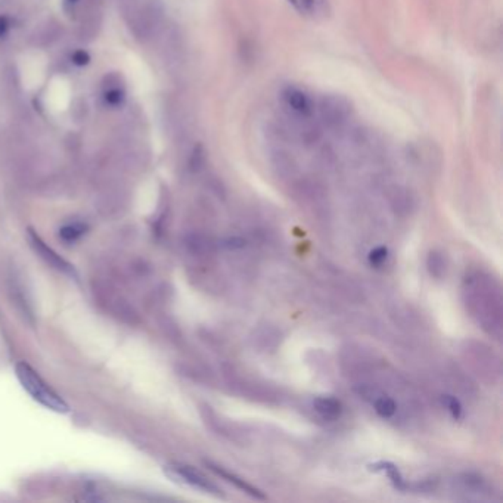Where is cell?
I'll return each mask as SVG.
<instances>
[{
    "mask_svg": "<svg viewBox=\"0 0 503 503\" xmlns=\"http://www.w3.org/2000/svg\"><path fill=\"white\" fill-rule=\"evenodd\" d=\"M466 306L481 328L500 339L502 335V297L497 284L489 276L476 273L465 280Z\"/></svg>",
    "mask_w": 503,
    "mask_h": 503,
    "instance_id": "obj_1",
    "label": "cell"
},
{
    "mask_svg": "<svg viewBox=\"0 0 503 503\" xmlns=\"http://www.w3.org/2000/svg\"><path fill=\"white\" fill-rule=\"evenodd\" d=\"M15 374H17L22 388L33 397V400L56 413L70 412V407L64 402V398L53 391L32 366L21 362L15 366Z\"/></svg>",
    "mask_w": 503,
    "mask_h": 503,
    "instance_id": "obj_2",
    "label": "cell"
},
{
    "mask_svg": "<svg viewBox=\"0 0 503 503\" xmlns=\"http://www.w3.org/2000/svg\"><path fill=\"white\" fill-rule=\"evenodd\" d=\"M318 110L322 123L332 130L344 127L351 117V103L339 95L322 96Z\"/></svg>",
    "mask_w": 503,
    "mask_h": 503,
    "instance_id": "obj_3",
    "label": "cell"
},
{
    "mask_svg": "<svg viewBox=\"0 0 503 503\" xmlns=\"http://www.w3.org/2000/svg\"><path fill=\"white\" fill-rule=\"evenodd\" d=\"M280 100L295 120H308L315 112V103L303 89L288 84L280 91Z\"/></svg>",
    "mask_w": 503,
    "mask_h": 503,
    "instance_id": "obj_4",
    "label": "cell"
},
{
    "mask_svg": "<svg viewBox=\"0 0 503 503\" xmlns=\"http://www.w3.org/2000/svg\"><path fill=\"white\" fill-rule=\"evenodd\" d=\"M166 474H169L173 480L182 481L194 489L207 492V493H214L220 495V490L217 487L207 478L200 471H197L194 466L183 465V464H171L166 466Z\"/></svg>",
    "mask_w": 503,
    "mask_h": 503,
    "instance_id": "obj_5",
    "label": "cell"
},
{
    "mask_svg": "<svg viewBox=\"0 0 503 503\" xmlns=\"http://www.w3.org/2000/svg\"><path fill=\"white\" fill-rule=\"evenodd\" d=\"M289 5L303 17L322 20L329 13L328 0H288Z\"/></svg>",
    "mask_w": 503,
    "mask_h": 503,
    "instance_id": "obj_6",
    "label": "cell"
},
{
    "mask_svg": "<svg viewBox=\"0 0 503 503\" xmlns=\"http://www.w3.org/2000/svg\"><path fill=\"white\" fill-rule=\"evenodd\" d=\"M30 241H32V245L36 248V251L39 254H41V257L46 260L48 263H51L53 268H56L58 270H61L64 273H68V275H76V272H74L72 266L68 264L65 260H63L61 257H59L53 249L48 248L46 245H44V242L39 238L37 235H34L33 232H30Z\"/></svg>",
    "mask_w": 503,
    "mask_h": 503,
    "instance_id": "obj_7",
    "label": "cell"
},
{
    "mask_svg": "<svg viewBox=\"0 0 503 503\" xmlns=\"http://www.w3.org/2000/svg\"><path fill=\"white\" fill-rule=\"evenodd\" d=\"M207 466H209L213 472H216V474H217L218 477H223L228 483L233 484V485L236 487V489H240L241 492L249 495L251 497L260 499V500H264V499H266V496L257 489V487L251 485L249 483H247L245 480H242V478L238 477V476L230 474V472H228L225 468H221V466H218V465H214V464H211V462H207Z\"/></svg>",
    "mask_w": 503,
    "mask_h": 503,
    "instance_id": "obj_8",
    "label": "cell"
},
{
    "mask_svg": "<svg viewBox=\"0 0 503 503\" xmlns=\"http://www.w3.org/2000/svg\"><path fill=\"white\" fill-rule=\"evenodd\" d=\"M313 409L325 421H337L341 417L343 406L334 397H318L313 400Z\"/></svg>",
    "mask_w": 503,
    "mask_h": 503,
    "instance_id": "obj_9",
    "label": "cell"
},
{
    "mask_svg": "<svg viewBox=\"0 0 503 503\" xmlns=\"http://www.w3.org/2000/svg\"><path fill=\"white\" fill-rule=\"evenodd\" d=\"M372 405H374L378 415L382 417V418H386V419L394 417L396 412H397V405H396V402L393 400V398L384 396V394H379V393L375 394V397L372 398Z\"/></svg>",
    "mask_w": 503,
    "mask_h": 503,
    "instance_id": "obj_10",
    "label": "cell"
},
{
    "mask_svg": "<svg viewBox=\"0 0 503 503\" xmlns=\"http://www.w3.org/2000/svg\"><path fill=\"white\" fill-rule=\"evenodd\" d=\"M372 469H374V471H384V472H387V476H388V478L391 480V483L394 484L396 489L402 490V492H405V490L407 489V484L405 483L402 474H400V472H398V469H397L396 465H393V464H390V462H379V464H375V465L372 466Z\"/></svg>",
    "mask_w": 503,
    "mask_h": 503,
    "instance_id": "obj_11",
    "label": "cell"
},
{
    "mask_svg": "<svg viewBox=\"0 0 503 503\" xmlns=\"http://www.w3.org/2000/svg\"><path fill=\"white\" fill-rule=\"evenodd\" d=\"M426 266H428V270H430V273L434 277H441L446 272V260L441 253H438V251H433V253H430L426 260Z\"/></svg>",
    "mask_w": 503,
    "mask_h": 503,
    "instance_id": "obj_12",
    "label": "cell"
},
{
    "mask_svg": "<svg viewBox=\"0 0 503 503\" xmlns=\"http://www.w3.org/2000/svg\"><path fill=\"white\" fill-rule=\"evenodd\" d=\"M443 405H445L448 407V410L452 413V417L455 419H459L461 415H462V406L459 403V400H457L456 397L453 396H443Z\"/></svg>",
    "mask_w": 503,
    "mask_h": 503,
    "instance_id": "obj_13",
    "label": "cell"
},
{
    "mask_svg": "<svg viewBox=\"0 0 503 503\" xmlns=\"http://www.w3.org/2000/svg\"><path fill=\"white\" fill-rule=\"evenodd\" d=\"M105 100L111 107H118L126 100V93L122 91V89H117V87L110 89V91H107L105 93Z\"/></svg>",
    "mask_w": 503,
    "mask_h": 503,
    "instance_id": "obj_14",
    "label": "cell"
},
{
    "mask_svg": "<svg viewBox=\"0 0 503 503\" xmlns=\"http://www.w3.org/2000/svg\"><path fill=\"white\" fill-rule=\"evenodd\" d=\"M387 257H388V249L386 247H378L371 251V254H369V261H371L372 266L379 268V266L386 263Z\"/></svg>",
    "mask_w": 503,
    "mask_h": 503,
    "instance_id": "obj_15",
    "label": "cell"
},
{
    "mask_svg": "<svg viewBox=\"0 0 503 503\" xmlns=\"http://www.w3.org/2000/svg\"><path fill=\"white\" fill-rule=\"evenodd\" d=\"M71 61L74 65L84 67L91 63V55H89L86 51H76L71 55Z\"/></svg>",
    "mask_w": 503,
    "mask_h": 503,
    "instance_id": "obj_16",
    "label": "cell"
},
{
    "mask_svg": "<svg viewBox=\"0 0 503 503\" xmlns=\"http://www.w3.org/2000/svg\"><path fill=\"white\" fill-rule=\"evenodd\" d=\"M244 245H245V241L241 240V238H229V240H226V242H225V247L229 248V249L244 248Z\"/></svg>",
    "mask_w": 503,
    "mask_h": 503,
    "instance_id": "obj_17",
    "label": "cell"
},
{
    "mask_svg": "<svg viewBox=\"0 0 503 503\" xmlns=\"http://www.w3.org/2000/svg\"><path fill=\"white\" fill-rule=\"evenodd\" d=\"M9 28V20L6 17H0V37L5 36Z\"/></svg>",
    "mask_w": 503,
    "mask_h": 503,
    "instance_id": "obj_18",
    "label": "cell"
},
{
    "mask_svg": "<svg viewBox=\"0 0 503 503\" xmlns=\"http://www.w3.org/2000/svg\"><path fill=\"white\" fill-rule=\"evenodd\" d=\"M71 2H76V0H71Z\"/></svg>",
    "mask_w": 503,
    "mask_h": 503,
    "instance_id": "obj_19",
    "label": "cell"
}]
</instances>
